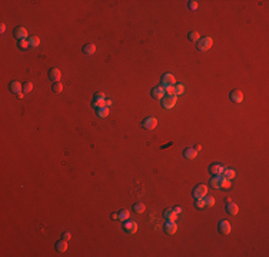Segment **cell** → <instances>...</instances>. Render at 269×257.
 Here are the masks:
<instances>
[{
  "instance_id": "obj_10",
  "label": "cell",
  "mask_w": 269,
  "mask_h": 257,
  "mask_svg": "<svg viewBox=\"0 0 269 257\" xmlns=\"http://www.w3.org/2000/svg\"><path fill=\"white\" fill-rule=\"evenodd\" d=\"M13 34H14V37H16L17 40H26V39H27V30L24 27H22V26H19V27L14 29Z\"/></svg>"
},
{
  "instance_id": "obj_32",
  "label": "cell",
  "mask_w": 269,
  "mask_h": 257,
  "mask_svg": "<svg viewBox=\"0 0 269 257\" xmlns=\"http://www.w3.org/2000/svg\"><path fill=\"white\" fill-rule=\"evenodd\" d=\"M23 90H24L26 93L32 92V90H33V83H32V82H26L24 84H23Z\"/></svg>"
},
{
  "instance_id": "obj_24",
  "label": "cell",
  "mask_w": 269,
  "mask_h": 257,
  "mask_svg": "<svg viewBox=\"0 0 269 257\" xmlns=\"http://www.w3.org/2000/svg\"><path fill=\"white\" fill-rule=\"evenodd\" d=\"M189 40L193 42V43H198L199 40H200V34L198 32H191L189 33Z\"/></svg>"
},
{
  "instance_id": "obj_2",
  "label": "cell",
  "mask_w": 269,
  "mask_h": 257,
  "mask_svg": "<svg viewBox=\"0 0 269 257\" xmlns=\"http://www.w3.org/2000/svg\"><path fill=\"white\" fill-rule=\"evenodd\" d=\"M176 100H178L176 94H165V97L162 99V106L165 109H172V107H175Z\"/></svg>"
},
{
  "instance_id": "obj_33",
  "label": "cell",
  "mask_w": 269,
  "mask_h": 257,
  "mask_svg": "<svg viewBox=\"0 0 269 257\" xmlns=\"http://www.w3.org/2000/svg\"><path fill=\"white\" fill-rule=\"evenodd\" d=\"M183 92H185V87H183V84H178V86H175V94H176V96H179V94H183Z\"/></svg>"
},
{
  "instance_id": "obj_30",
  "label": "cell",
  "mask_w": 269,
  "mask_h": 257,
  "mask_svg": "<svg viewBox=\"0 0 269 257\" xmlns=\"http://www.w3.org/2000/svg\"><path fill=\"white\" fill-rule=\"evenodd\" d=\"M19 47L23 50H26L30 47V43H29V40L26 39V40H19Z\"/></svg>"
},
{
  "instance_id": "obj_36",
  "label": "cell",
  "mask_w": 269,
  "mask_h": 257,
  "mask_svg": "<svg viewBox=\"0 0 269 257\" xmlns=\"http://www.w3.org/2000/svg\"><path fill=\"white\" fill-rule=\"evenodd\" d=\"M70 237H72V234L70 233H69V231H65V233H63V239H65V240H70Z\"/></svg>"
},
{
  "instance_id": "obj_4",
  "label": "cell",
  "mask_w": 269,
  "mask_h": 257,
  "mask_svg": "<svg viewBox=\"0 0 269 257\" xmlns=\"http://www.w3.org/2000/svg\"><path fill=\"white\" fill-rule=\"evenodd\" d=\"M225 170H226V167L225 166H222V164L213 163V164L209 166V171H210V174H213V176H222V177H223Z\"/></svg>"
},
{
  "instance_id": "obj_11",
  "label": "cell",
  "mask_w": 269,
  "mask_h": 257,
  "mask_svg": "<svg viewBox=\"0 0 269 257\" xmlns=\"http://www.w3.org/2000/svg\"><path fill=\"white\" fill-rule=\"evenodd\" d=\"M229 97H231V100L233 102V103H242L243 102V93H242L241 90H232L231 94H229Z\"/></svg>"
},
{
  "instance_id": "obj_6",
  "label": "cell",
  "mask_w": 269,
  "mask_h": 257,
  "mask_svg": "<svg viewBox=\"0 0 269 257\" xmlns=\"http://www.w3.org/2000/svg\"><path fill=\"white\" fill-rule=\"evenodd\" d=\"M150 94H152V97L155 99V100H162V99L165 97V89H163V86L160 84V86H156V87L152 89V92H150Z\"/></svg>"
},
{
  "instance_id": "obj_20",
  "label": "cell",
  "mask_w": 269,
  "mask_h": 257,
  "mask_svg": "<svg viewBox=\"0 0 269 257\" xmlns=\"http://www.w3.org/2000/svg\"><path fill=\"white\" fill-rule=\"evenodd\" d=\"M94 109H102V107H106V99H94L93 103H92Z\"/></svg>"
},
{
  "instance_id": "obj_26",
  "label": "cell",
  "mask_w": 269,
  "mask_h": 257,
  "mask_svg": "<svg viewBox=\"0 0 269 257\" xmlns=\"http://www.w3.org/2000/svg\"><path fill=\"white\" fill-rule=\"evenodd\" d=\"M98 116L99 117H107L109 116V107H102V109H98Z\"/></svg>"
},
{
  "instance_id": "obj_42",
  "label": "cell",
  "mask_w": 269,
  "mask_h": 257,
  "mask_svg": "<svg viewBox=\"0 0 269 257\" xmlns=\"http://www.w3.org/2000/svg\"><path fill=\"white\" fill-rule=\"evenodd\" d=\"M195 150H196V152H199V150H202V146H200V144H196V147H195Z\"/></svg>"
},
{
  "instance_id": "obj_16",
  "label": "cell",
  "mask_w": 269,
  "mask_h": 257,
  "mask_svg": "<svg viewBox=\"0 0 269 257\" xmlns=\"http://www.w3.org/2000/svg\"><path fill=\"white\" fill-rule=\"evenodd\" d=\"M226 212L231 214V216H236L238 212H239V207H238V204L229 202V203H226Z\"/></svg>"
},
{
  "instance_id": "obj_31",
  "label": "cell",
  "mask_w": 269,
  "mask_h": 257,
  "mask_svg": "<svg viewBox=\"0 0 269 257\" xmlns=\"http://www.w3.org/2000/svg\"><path fill=\"white\" fill-rule=\"evenodd\" d=\"M203 200H205V206H208V207H212L215 204L213 197H203Z\"/></svg>"
},
{
  "instance_id": "obj_35",
  "label": "cell",
  "mask_w": 269,
  "mask_h": 257,
  "mask_svg": "<svg viewBox=\"0 0 269 257\" xmlns=\"http://www.w3.org/2000/svg\"><path fill=\"white\" fill-rule=\"evenodd\" d=\"M165 92L166 94H175V86H165Z\"/></svg>"
},
{
  "instance_id": "obj_38",
  "label": "cell",
  "mask_w": 269,
  "mask_h": 257,
  "mask_svg": "<svg viewBox=\"0 0 269 257\" xmlns=\"http://www.w3.org/2000/svg\"><path fill=\"white\" fill-rule=\"evenodd\" d=\"M173 210H175V212H176V214H181V213H182V207H181V206H178V207H175V208H173Z\"/></svg>"
},
{
  "instance_id": "obj_22",
  "label": "cell",
  "mask_w": 269,
  "mask_h": 257,
  "mask_svg": "<svg viewBox=\"0 0 269 257\" xmlns=\"http://www.w3.org/2000/svg\"><path fill=\"white\" fill-rule=\"evenodd\" d=\"M235 176H236V171H235L233 169H226L225 173H223V177H225V179H228V180H232V179H235Z\"/></svg>"
},
{
  "instance_id": "obj_29",
  "label": "cell",
  "mask_w": 269,
  "mask_h": 257,
  "mask_svg": "<svg viewBox=\"0 0 269 257\" xmlns=\"http://www.w3.org/2000/svg\"><path fill=\"white\" fill-rule=\"evenodd\" d=\"M195 207L198 208V210H202L205 207V200L203 199H196L195 200Z\"/></svg>"
},
{
  "instance_id": "obj_14",
  "label": "cell",
  "mask_w": 269,
  "mask_h": 257,
  "mask_svg": "<svg viewBox=\"0 0 269 257\" xmlns=\"http://www.w3.org/2000/svg\"><path fill=\"white\" fill-rule=\"evenodd\" d=\"M163 217H165L168 221H175L178 219V214L173 208H166L165 212H163Z\"/></svg>"
},
{
  "instance_id": "obj_27",
  "label": "cell",
  "mask_w": 269,
  "mask_h": 257,
  "mask_svg": "<svg viewBox=\"0 0 269 257\" xmlns=\"http://www.w3.org/2000/svg\"><path fill=\"white\" fill-rule=\"evenodd\" d=\"M145 204H143V203H136V204H133V210H135V212H136V213H143V212H145Z\"/></svg>"
},
{
  "instance_id": "obj_37",
  "label": "cell",
  "mask_w": 269,
  "mask_h": 257,
  "mask_svg": "<svg viewBox=\"0 0 269 257\" xmlns=\"http://www.w3.org/2000/svg\"><path fill=\"white\" fill-rule=\"evenodd\" d=\"M94 99H106V96H104V93H102V92H99V93H96V94H94Z\"/></svg>"
},
{
  "instance_id": "obj_5",
  "label": "cell",
  "mask_w": 269,
  "mask_h": 257,
  "mask_svg": "<svg viewBox=\"0 0 269 257\" xmlns=\"http://www.w3.org/2000/svg\"><path fill=\"white\" fill-rule=\"evenodd\" d=\"M158 126V119L156 117H146L145 120L142 121V127L146 129V130H153Z\"/></svg>"
},
{
  "instance_id": "obj_13",
  "label": "cell",
  "mask_w": 269,
  "mask_h": 257,
  "mask_svg": "<svg viewBox=\"0 0 269 257\" xmlns=\"http://www.w3.org/2000/svg\"><path fill=\"white\" fill-rule=\"evenodd\" d=\"M49 77H50V80H52L53 83H57L59 80H60V77H62L60 70H59L57 67H53V69H50V70H49Z\"/></svg>"
},
{
  "instance_id": "obj_34",
  "label": "cell",
  "mask_w": 269,
  "mask_h": 257,
  "mask_svg": "<svg viewBox=\"0 0 269 257\" xmlns=\"http://www.w3.org/2000/svg\"><path fill=\"white\" fill-rule=\"evenodd\" d=\"M189 9H191V10H196V9H198V2H196V0H191V2H189Z\"/></svg>"
},
{
  "instance_id": "obj_19",
  "label": "cell",
  "mask_w": 269,
  "mask_h": 257,
  "mask_svg": "<svg viewBox=\"0 0 269 257\" xmlns=\"http://www.w3.org/2000/svg\"><path fill=\"white\" fill-rule=\"evenodd\" d=\"M94 52H96V46L93 43H88L83 46V53L85 55H94Z\"/></svg>"
},
{
  "instance_id": "obj_1",
  "label": "cell",
  "mask_w": 269,
  "mask_h": 257,
  "mask_svg": "<svg viewBox=\"0 0 269 257\" xmlns=\"http://www.w3.org/2000/svg\"><path fill=\"white\" fill-rule=\"evenodd\" d=\"M212 44H213V39L206 36V37L200 39L198 43H196V46H198V50H200V52H206V50H209L210 47H212Z\"/></svg>"
},
{
  "instance_id": "obj_15",
  "label": "cell",
  "mask_w": 269,
  "mask_h": 257,
  "mask_svg": "<svg viewBox=\"0 0 269 257\" xmlns=\"http://www.w3.org/2000/svg\"><path fill=\"white\" fill-rule=\"evenodd\" d=\"M223 180H225V177H222V176H213V179L210 180V186L213 189H222Z\"/></svg>"
},
{
  "instance_id": "obj_12",
  "label": "cell",
  "mask_w": 269,
  "mask_h": 257,
  "mask_svg": "<svg viewBox=\"0 0 269 257\" xmlns=\"http://www.w3.org/2000/svg\"><path fill=\"white\" fill-rule=\"evenodd\" d=\"M165 233L166 234H175L176 231H178V224H176V221H166L165 224Z\"/></svg>"
},
{
  "instance_id": "obj_43",
  "label": "cell",
  "mask_w": 269,
  "mask_h": 257,
  "mask_svg": "<svg viewBox=\"0 0 269 257\" xmlns=\"http://www.w3.org/2000/svg\"><path fill=\"white\" fill-rule=\"evenodd\" d=\"M16 96H17V99H23V96H24V94H23L22 92H20V93H17Z\"/></svg>"
},
{
  "instance_id": "obj_7",
  "label": "cell",
  "mask_w": 269,
  "mask_h": 257,
  "mask_svg": "<svg viewBox=\"0 0 269 257\" xmlns=\"http://www.w3.org/2000/svg\"><path fill=\"white\" fill-rule=\"evenodd\" d=\"M160 83H162V86H163V87H165V86H175L176 79H175L173 74H170V73H165V74L162 76Z\"/></svg>"
},
{
  "instance_id": "obj_39",
  "label": "cell",
  "mask_w": 269,
  "mask_h": 257,
  "mask_svg": "<svg viewBox=\"0 0 269 257\" xmlns=\"http://www.w3.org/2000/svg\"><path fill=\"white\" fill-rule=\"evenodd\" d=\"M0 32H2V33L6 32V24H5V23H2V24H0Z\"/></svg>"
},
{
  "instance_id": "obj_25",
  "label": "cell",
  "mask_w": 269,
  "mask_h": 257,
  "mask_svg": "<svg viewBox=\"0 0 269 257\" xmlns=\"http://www.w3.org/2000/svg\"><path fill=\"white\" fill-rule=\"evenodd\" d=\"M29 43L32 47H37L39 44H40V39L37 36H32V37H29Z\"/></svg>"
},
{
  "instance_id": "obj_28",
  "label": "cell",
  "mask_w": 269,
  "mask_h": 257,
  "mask_svg": "<svg viewBox=\"0 0 269 257\" xmlns=\"http://www.w3.org/2000/svg\"><path fill=\"white\" fill-rule=\"evenodd\" d=\"M52 90L55 92V93H60L62 90H63V84L62 83H53V86H52Z\"/></svg>"
},
{
  "instance_id": "obj_18",
  "label": "cell",
  "mask_w": 269,
  "mask_h": 257,
  "mask_svg": "<svg viewBox=\"0 0 269 257\" xmlns=\"http://www.w3.org/2000/svg\"><path fill=\"white\" fill-rule=\"evenodd\" d=\"M196 154H198V152H196L195 149H192V147H187V149L183 150V156H185L186 159H189V160L195 159V157H196Z\"/></svg>"
},
{
  "instance_id": "obj_41",
  "label": "cell",
  "mask_w": 269,
  "mask_h": 257,
  "mask_svg": "<svg viewBox=\"0 0 269 257\" xmlns=\"http://www.w3.org/2000/svg\"><path fill=\"white\" fill-rule=\"evenodd\" d=\"M112 219L117 220V219H119V213H113V214H112Z\"/></svg>"
},
{
  "instance_id": "obj_17",
  "label": "cell",
  "mask_w": 269,
  "mask_h": 257,
  "mask_svg": "<svg viewBox=\"0 0 269 257\" xmlns=\"http://www.w3.org/2000/svg\"><path fill=\"white\" fill-rule=\"evenodd\" d=\"M56 250L59 253H65L67 250V240H65V239H62V240H59L57 243H56Z\"/></svg>"
},
{
  "instance_id": "obj_8",
  "label": "cell",
  "mask_w": 269,
  "mask_h": 257,
  "mask_svg": "<svg viewBox=\"0 0 269 257\" xmlns=\"http://www.w3.org/2000/svg\"><path fill=\"white\" fill-rule=\"evenodd\" d=\"M123 227H125V231H126L127 234H135L137 231V223L136 221H132V220H126Z\"/></svg>"
},
{
  "instance_id": "obj_23",
  "label": "cell",
  "mask_w": 269,
  "mask_h": 257,
  "mask_svg": "<svg viewBox=\"0 0 269 257\" xmlns=\"http://www.w3.org/2000/svg\"><path fill=\"white\" fill-rule=\"evenodd\" d=\"M129 217H130V212H129V210L123 208L122 212H119V220H122V221L125 220V221H126V220H129Z\"/></svg>"
},
{
  "instance_id": "obj_9",
  "label": "cell",
  "mask_w": 269,
  "mask_h": 257,
  "mask_svg": "<svg viewBox=\"0 0 269 257\" xmlns=\"http://www.w3.org/2000/svg\"><path fill=\"white\" fill-rule=\"evenodd\" d=\"M218 230L222 234H229L231 233V223L228 220H220L219 224H218Z\"/></svg>"
},
{
  "instance_id": "obj_3",
  "label": "cell",
  "mask_w": 269,
  "mask_h": 257,
  "mask_svg": "<svg viewBox=\"0 0 269 257\" xmlns=\"http://www.w3.org/2000/svg\"><path fill=\"white\" fill-rule=\"evenodd\" d=\"M206 194H208V187L205 184H198L193 189V197L195 199H203V197H206Z\"/></svg>"
},
{
  "instance_id": "obj_21",
  "label": "cell",
  "mask_w": 269,
  "mask_h": 257,
  "mask_svg": "<svg viewBox=\"0 0 269 257\" xmlns=\"http://www.w3.org/2000/svg\"><path fill=\"white\" fill-rule=\"evenodd\" d=\"M10 90L13 93H20L22 92V83L20 82H11L10 83Z\"/></svg>"
},
{
  "instance_id": "obj_40",
  "label": "cell",
  "mask_w": 269,
  "mask_h": 257,
  "mask_svg": "<svg viewBox=\"0 0 269 257\" xmlns=\"http://www.w3.org/2000/svg\"><path fill=\"white\" fill-rule=\"evenodd\" d=\"M112 104H113V102H112V100H109V99H106V107H110Z\"/></svg>"
}]
</instances>
